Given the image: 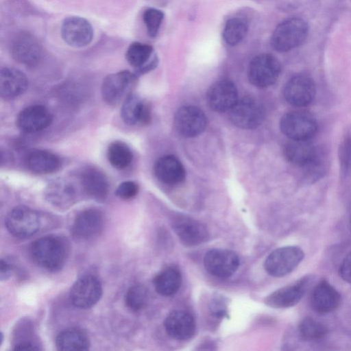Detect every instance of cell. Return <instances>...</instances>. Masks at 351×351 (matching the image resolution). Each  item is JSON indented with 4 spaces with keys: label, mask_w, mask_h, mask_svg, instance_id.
Masks as SVG:
<instances>
[{
    "label": "cell",
    "mask_w": 351,
    "mask_h": 351,
    "mask_svg": "<svg viewBox=\"0 0 351 351\" xmlns=\"http://www.w3.org/2000/svg\"><path fill=\"white\" fill-rule=\"evenodd\" d=\"M29 255L38 266L54 271L64 265L68 255V247L62 238L46 236L31 244Z\"/></svg>",
    "instance_id": "cell-1"
},
{
    "label": "cell",
    "mask_w": 351,
    "mask_h": 351,
    "mask_svg": "<svg viewBox=\"0 0 351 351\" xmlns=\"http://www.w3.org/2000/svg\"><path fill=\"white\" fill-rule=\"evenodd\" d=\"M308 31V25L303 19L289 18L275 28L271 37V45L280 53L291 51L306 41Z\"/></svg>",
    "instance_id": "cell-2"
},
{
    "label": "cell",
    "mask_w": 351,
    "mask_h": 351,
    "mask_svg": "<svg viewBox=\"0 0 351 351\" xmlns=\"http://www.w3.org/2000/svg\"><path fill=\"white\" fill-rule=\"evenodd\" d=\"M282 132L291 140H311L317 131V122L307 111L295 110L285 114L280 121Z\"/></svg>",
    "instance_id": "cell-3"
},
{
    "label": "cell",
    "mask_w": 351,
    "mask_h": 351,
    "mask_svg": "<svg viewBox=\"0 0 351 351\" xmlns=\"http://www.w3.org/2000/svg\"><path fill=\"white\" fill-rule=\"evenodd\" d=\"M5 225L12 235L25 239L38 231L40 218L36 210L27 206H19L8 213L5 219Z\"/></svg>",
    "instance_id": "cell-4"
},
{
    "label": "cell",
    "mask_w": 351,
    "mask_h": 351,
    "mask_svg": "<svg viewBox=\"0 0 351 351\" xmlns=\"http://www.w3.org/2000/svg\"><path fill=\"white\" fill-rule=\"evenodd\" d=\"M304 256L298 246H285L274 250L264 263L265 271L274 277L285 276L293 271Z\"/></svg>",
    "instance_id": "cell-5"
},
{
    "label": "cell",
    "mask_w": 351,
    "mask_h": 351,
    "mask_svg": "<svg viewBox=\"0 0 351 351\" xmlns=\"http://www.w3.org/2000/svg\"><path fill=\"white\" fill-rule=\"evenodd\" d=\"M136 80L135 74L125 70L107 75L101 88L104 101L110 106L119 104L131 94Z\"/></svg>",
    "instance_id": "cell-6"
},
{
    "label": "cell",
    "mask_w": 351,
    "mask_h": 351,
    "mask_svg": "<svg viewBox=\"0 0 351 351\" xmlns=\"http://www.w3.org/2000/svg\"><path fill=\"white\" fill-rule=\"evenodd\" d=\"M281 71L280 63L269 53L259 54L250 62L247 71L250 82L258 88H266L274 84Z\"/></svg>",
    "instance_id": "cell-7"
},
{
    "label": "cell",
    "mask_w": 351,
    "mask_h": 351,
    "mask_svg": "<svg viewBox=\"0 0 351 351\" xmlns=\"http://www.w3.org/2000/svg\"><path fill=\"white\" fill-rule=\"evenodd\" d=\"M283 152L287 161L303 171L317 164L326 154L311 140H291L285 145Z\"/></svg>",
    "instance_id": "cell-8"
},
{
    "label": "cell",
    "mask_w": 351,
    "mask_h": 351,
    "mask_svg": "<svg viewBox=\"0 0 351 351\" xmlns=\"http://www.w3.org/2000/svg\"><path fill=\"white\" fill-rule=\"evenodd\" d=\"M10 50L15 61L28 66L37 64L43 56V47L39 40L27 32H19L13 37Z\"/></svg>",
    "instance_id": "cell-9"
},
{
    "label": "cell",
    "mask_w": 351,
    "mask_h": 351,
    "mask_svg": "<svg viewBox=\"0 0 351 351\" xmlns=\"http://www.w3.org/2000/svg\"><path fill=\"white\" fill-rule=\"evenodd\" d=\"M316 95V86L313 79L306 74H298L287 82L284 97L291 106L301 108L308 106Z\"/></svg>",
    "instance_id": "cell-10"
},
{
    "label": "cell",
    "mask_w": 351,
    "mask_h": 351,
    "mask_svg": "<svg viewBox=\"0 0 351 351\" xmlns=\"http://www.w3.org/2000/svg\"><path fill=\"white\" fill-rule=\"evenodd\" d=\"M264 112L260 104L249 97L238 99L230 110V119L232 123L242 129H254L263 120Z\"/></svg>",
    "instance_id": "cell-11"
},
{
    "label": "cell",
    "mask_w": 351,
    "mask_h": 351,
    "mask_svg": "<svg viewBox=\"0 0 351 351\" xmlns=\"http://www.w3.org/2000/svg\"><path fill=\"white\" fill-rule=\"evenodd\" d=\"M102 287L99 280L93 276H84L75 282L70 291L72 304L80 308L87 309L100 300Z\"/></svg>",
    "instance_id": "cell-12"
},
{
    "label": "cell",
    "mask_w": 351,
    "mask_h": 351,
    "mask_svg": "<svg viewBox=\"0 0 351 351\" xmlns=\"http://www.w3.org/2000/svg\"><path fill=\"white\" fill-rule=\"evenodd\" d=\"M61 36L69 46L81 48L88 45L93 38V29L86 19L71 16L65 18L61 25Z\"/></svg>",
    "instance_id": "cell-13"
},
{
    "label": "cell",
    "mask_w": 351,
    "mask_h": 351,
    "mask_svg": "<svg viewBox=\"0 0 351 351\" xmlns=\"http://www.w3.org/2000/svg\"><path fill=\"white\" fill-rule=\"evenodd\" d=\"M204 265L210 274L219 278H228L238 269L239 258L232 250L213 249L205 254Z\"/></svg>",
    "instance_id": "cell-14"
},
{
    "label": "cell",
    "mask_w": 351,
    "mask_h": 351,
    "mask_svg": "<svg viewBox=\"0 0 351 351\" xmlns=\"http://www.w3.org/2000/svg\"><path fill=\"white\" fill-rule=\"evenodd\" d=\"M104 225L103 213L96 208H88L76 216L72 225L71 233L76 240L88 241L98 236Z\"/></svg>",
    "instance_id": "cell-15"
},
{
    "label": "cell",
    "mask_w": 351,
    "mask_h": 351,
    "mask_svg": "<svg viewBox=\"0 0 351 351\" xmlns=\"http://www.w3.org/2000/svg\"><path fill=\"white\" fill-rule=\"evenodd\" d=\"M207 125L204 113L195 106H183L176 112L174 125L183 136L194 137L202 133Z\"/></svg>",
    "instance_id": "cell-16"
},
{
    "label": "cell",
    "mask_w": 351,
    "mask_h": 351,
    "mask_svg": "<svg viewBox=\"0 0 351 351\" xmlns=\"http://www.w3.org/2000/svg\"><path fill=\"white\" fill-rule=\"evenodd\" d=\"M309 282L308 277H304L297 282L281 287L265 298V303L272 308H286L298 304L306 292Z\"/></svg>",
    "instance_id": "cell-17"
},
{
    "label": "cell",
    "mask_w": 351,
    "mask_h": 351,
    "mask_svg": "<svg viewBox=\"0 0 351 351\" xmlns=\"http://www.w3.org/2000/svg\"><path fill=\"white\" fill-rule=\"evenodd\" d=\"M206 99L213 110L219 112L230 111L238 101V92L232 82L221 80L210 87Z\"/></svg>",
    "instance_id": "cell-18"
},
{
    "label": "cell",
    "mask_w": 351,
    "mask_h": 351,
    "mask_svg": "<svg viewBox=\"0 0 351 351\" xmlns=\"http://www.w3.org/2000/svg\"><path fill=\"white\" fill-rule=\"evenodd\" d=\"M50 111L44 106L32 105L22 110L17 116L16 124L27 133H35L47 128L52 122Z\"/></svg>",
    "instance_id": "cell-19"
},
{
    "label": "cell",
    "mask_w": 351,
    "mask_h": 351,
    "mask_svg": "<svg viewBox=\"0 0 351 351\" xmlns=\"http://www.w3.org/2000/svg\"><path fill=\"white\" fill-rule=\"evenodd\" d=\"M172 228L180 240L187 246H195L205 242L208 237L206 227L197 220L180 216L172 223Z\"/></svg>",
    "instance_id": "cell-20"
},
{
    "label": "cell",
    "mask_w": 351,
    "mask_h": 351,
    "mask_svg": "<svg viewBox=\"0 0 351 351\" xmlns=\"http://www.w3.org/2000/svg\"><path fill=\"white\" fill-rule=\"evenodd\" d=\"M169 336L177 340L191 339L195 334V322L191 313L182 310L171 311L164 322Z\"/></svg>",
    "instance_id": "cell-21"
},
{
    "label": "cell",
    "mask_w": 351,
    "mask_h": 351,
    "mask_svg": "<svg viewBox=\"0 0 351 351\" xmlns=\"http://www.w3.org/2000/svg\"><path fill=\"white\" fill-rule=\"evenodd\" d=\"M341 303L339 292L326 280H322L314 288L311 295L313 309L319 314L335 311Z\"/></svg>",
    "instance_id": "cell-22"
},
{
    "label": "cell",
    "mask_w": 351,
    "mask_h": 351,
    "mask_svg": "<svg viewBox=\"0 0 351 351\" xmlns=\"http://www.w3.org/2000/svg\"><path fill=\"white\" fill-rule=\"evenodd\" d=\"M121 116L124 123L128 125H145L151 121V108L147 101L131 93L124 99Z\"/></svg>",
    "instance_id": "cell-23"
},
{
    "label": "cell",
    "mask_w": 351,
    "mask_h": 351,
    "mask_svg": "<svg viewBox=\"0 0 351 351\" xmlns=\"http://www.w3.org/2000/svg\"><path fill=\"white\" fill-rule=\"evenodd\" d=\"M24 73L12 67L2 68L0 72V93L5 99H12L23 94L28 87Z\"/></svg>",
    "instance_id": "cell-24"
},
{
    "label": "cell",
    "mask_w": 351,
    "mask_h": 351,
    "mask_svg": "<svg viewBox=\"0 0 351 351\" xmlns=\"http://www.w3.org/2000/svg\"><path fill=\"white\" fill-rule=\"evenodd\" d=\"M80 182L84 192L91 198L104 201L109 191V184L105 174L99 169L88 167L80 175Z\"/></svg>",
    "instance_id": "cell-25"
},
{
    "label": "cell",
    "mask_w": 351,
    "mask_h": 351,
    "mask_svg": "<svg viewBox=\"0 0 351 351\" xmlns=\"http://www.w3.org/2000/svg\"><path fill=\"white\" fill-rule=\"evenodd\" d=\"M157 178L167 184H178L185 178L182 164L173 156H164L157 160L154 165Z\"/></svg>",
    "instance_id": "cell-26"
},
{
    "label": "cell",
    "mask_w": 351,
    "mask_h": 351,
    "mask_svg": "<svg viewBox=\"0 0 351 351\" xmlns=\"http://www.w3.org/2000/svg\"><path fill=\"white\" fill-rule=\"evenodd\" d=\"M27 168L38 174H49L61 167V160L55 154L43 149L32 150L26 156Z\"/></svg>",
    "instance_id": "cell-27"
},
{
    "label": "cell",
    "mask_w": 351,
    "mask_h": 351,
    "mask_svg": "<svg viewBox=\"0 0 351 351\" xmlns=\"http://www.w3.org/2000/svg\"><path fill=\"white\" fill-rule=\"evenodd\" d=\"M153 47L147 44L134 42L128 47L125 58L128 62L136 68L140 73H144L156 66L157 59L154 57Z\"/></svg>",
    "instance_id": "cell-28"
},
{
    "label": "cell",
    "mask_w": 351,
    "mask_h": 351,
    "mask_svg": "<svg viewBox=\"0 0 351 351\" xmlns=\"http://www.w3.org/2000/svg\"><path fill=\"white\" fill-rule=\"evenodd\" d=\"M45 195L51 204L60 208L71 206L75 199L74 188L64 180H56L49 184Z\"/></svg>",
    "instance_id": "cell-29"
},
{
    "label": "cell",
    "mask_w": 351,
    "mask_h": 351,
    "mask_svg": "<svg viewBox=\"0 0 351 351\" xmlns=\"http://www.w3.org/2000/svg\"><path fill=\"white\" fill-rule=\"evenodd\" d=\"M59 350H86L90 341L87 335L78 328H69L60 332L56 341Z\"/></svg>",
    "instance_id": "cell-30"
},
{
    "label": "cell",
    "mask_w": 351,
    "mask_h": 351,
    "mask_svg": "<svg viewBox=\"0 0 351 351\" xmlns=\"http://www.w3.org/2000/svg\"><path fill=\"white\" fill-rule=\"evenodd\" d=\"M181 283V274L177 268L173 267L162 270L154 279L156 291L164 296H170L177 293Z\"/></svg>",
    "instance_id": "cell-31"
},
{
    "label": "cell",
    "mask_w": 351,
    "mask_h": 351,
    "mask_svg": "<svg viewBox=\"0 0 351 351\" xmlns=\"http://www.w3.org/2000/svg\"><path fill=\"white\" fill-rule=\"evenodd\" d=\"M248 23L241 17L228 19L223 30V38L226 44L234 46L241 43L247 35Z\"/></svg>",
    "instance_id": "cell-32"
},
{
    "label": "cell",
    "mask_w": 351,
    "mask_h": 351,
    "mask_svg": "<svg viewBox=\"0 0 351 351\" xmlns=\"http://www.w3.org/2000/svg\"><path fill=\"white\" fill-rule=\"evenodd\" d=\"M107 156L111 165L117 169L127 168L133 158L130 148L125 143L119 141L109 145Z\"/></svg>",
    "instance_id": "cell-33"
},
{
    "label": "cell",
    "mask_w": 351,
    "mask_h": 351,
    "mask_svg": "<svg viewBox=\"0 0 351 351\" xmlns=\"http://www.w3.org/2000/svg\"><path fill=\"white\" fill-rule=\"evenodd\" d=\"M338 159L341 176L346 178L351 174V126L343 134L338 149Z\"/></svg>",
    "instance_id": "cell-34"
},
{
    "label": "cell",
    "mask_w": 351,
    "mask_h": 351,
    "mask_svg": "<svg viewBox=\"0 0 351 351\" xmlns=\"http://www.w3.org/2000/svg\"><path fill=\"white\" fill-rule=\"evenodd\" d=\"M298 330L301 339L304 341L321 339L328 333V328L324 324L311 317L303 319L299 324Z\"/></svg>",
    "instance_id": "cell-35"
},
{
    "label": "cell",
    "mask_w": 351,
    "mask_h": 351,
    "mask_svg": "<svg viewBox=\"0 0 351 351\" xmlns=\"http://www.w3.org/2000/svg\"><path fill=\"white\" fill-rule=\"evenodd\" d=\"M148 291L142 285H134L127 291L125 296V304L132 311H139L144 308L148 302Z\"/></svg>",
    "instance_id": "cell-36"
},
{
    "label": "cell",
    "mask_w": 351,
    "mask_h": 351,
    "mask_svg": "<svg viewBox=\"0 0 351 351\" xmlns=\"http://www.w3.org/2000/svg\"><path fill=\"white\" fill-rule=\"evenodd\" d=\"M163 19L164 13L158 9L150 8L145 10L143 19L149 37L155 38L158 35Z\"/></svg>",
    "instance_id": "cell-37"
},
{
    "label": "cell",
    "mask_w": 351,
    "mask_h": 351,
    "mask_svg": "<svg viewBox=\"0 0 351 351\" xmlns=\"http://www.w3.org/2000/svg\"><path fill=\"white\" fill-rule=\"evenodd\" d=\"M138 192V184L133 181L121 182L117 188L115 194L123 199H130L134 197Z\"/></svg>",
    "instance_id": "cell-38"
},
{
    "label": "cell",
    "mask_w": 351,
    "mask_h": 351,
    "mask_svg": "<svg viewBox=\"0 0 351 351\" xmlns=\"http://www.w3.org/2000/svg\"><path fill=\"white\" fill-rule=\"evenodd\" d=\"M339 275L343 280L351 283V252L343 260L339 267Z\"/></svg>",
    "instance_id": "cell-39"
},
{
    "label": "cell",
    "mask_w": 351,
    "mask_h": 351,
    "mask_svg": "<svg viewBox=\"0 0 351 351\" xmlns=\"http://www.w3.org/2000/svg\"><path fill=\"white\" fill-rule=\"evenodd\" d=\"M14 350H38L40 348L37 344L29 341H21L17 342L14 347Z\"/></svg>",
    "instance_id": "cell-40"
},
{
    "label": "cell",
    "mask_w": 351,
    "mask_h": 351,
    "mask_svg": "<svg viewBox=\"0 0 351 351\" xmlns=\"http://www.w3.org/2000/svg\"><path fill=\"white\" fill-rule=\"evenodd\" d=\"M12 265L6 261L1 260L0 278L1 280H7L12 273Z\"/></svg>",
    "instance_id": "cell-41"
}]
</instances>
